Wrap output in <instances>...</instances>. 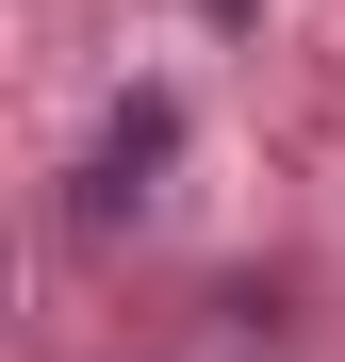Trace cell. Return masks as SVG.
Returning a JSON list of instances; mask_svg holds the SVG:
<instances>
[{"instance_id": "obj_1", "label": "cell", "mask_w": 345, "mask_h": 362, "mask_svg": "<svg viewBox=\"0 0 345 362\" xmlns=\"http://www.w3.org/2000/svg\"><path fill=\"white\" fill-rule=\"evenodd\" d=\"M164 148H181V115H164V99H132V115L99 132V165H83V230H115V214H148V165H164Z\"/></svg>"}]
</instances>
